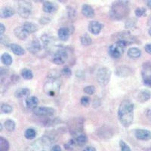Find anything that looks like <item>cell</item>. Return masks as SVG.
Segmentation results:
<instances>
[{"label":"cell","instance_id":"cell-1","mask_svg":"<svg viewBox=\"0 0 151 151\" xmlns=\"http://www.w3.org/2000/svg\"><path fill=\"white\" fill-rule=\"evenodd\" d=\"M134 105L129 101L125 100L120 104L118 109V119L122 125L128 128L132 125L134 119Z\"/></svg>","mask_w":151,"mask_h":151},{"label":"cell","instance_id":"cell-2","mask_svg":"<svg viewBox=\"0 0 151 151\" xmlns=\"http://www.w3.org/2000/svg\"><path fill=\"white\" fill-rule=\"evenodd\" d=\"M61 86V79L57 71H52L48 75L47 80L45 81L43 90L44 92L50 97H55L59 94Z\"/></svg>","mask_w":151,"mask_h":151},{"label":"cell","instance_id":"cell-3","mask_svg":"<svg viewBox=\"0 0 151 151\" xmlns=\"http://www.w3.org/2000/svg\"><path fill=\"white\" fill-rule=\"evenodd\" d=\"M130 7L128 0H118L113 2L110 11V17L115 21H120L128 16Z\"/></svg>","mask_w":151,"mask_h":151},{"label":"cell","instance_id":"cell-4","mask_svg":"<svg viewBox=\"0 0 151 151\" xmlns=\"http://www.w3.org/2000/svg\"><path fill=\"white\" fill-rule=\"evenodd\" d=\"M115 37L116 39V44L123 48L132 43L135 42L134 36L131 35L129 31H122L120 33H117L115 35Z\"/></svg>","mask_w":151,"mask_h":151},{"label":"cell","instance_id":"cell-5","mask_svg":"<svg viewBox=\"0 0 151 151\" xmlns=\"http://www.w3.org/2000/svg\"><path fill=\"white\" fill-rule=\"evenodd\" d=\"M17 13L23 18H28L32 12V4L29 0H18L17 4Z\"/></svg>","mask_w":151,"mask_h":151},{"label":"cell","instance_id":"cell-6","mask_svg":"<svg viewBox=\"0 0 151 151\" xmlns=\"http://www.w3.org/2000/svg\"><path fill=\"white\" fill-rule=\"evenodd\" d=\"M111 71L107 67H101L97 72V80L101 86H106L110 82Z\"/></svg>","mask_w":151,"mask_h":151},{"label":"cell","instance_id":"cell-7","mask_svg":"<svg viewBox=\"0 0 151 151\" xmlns=\"http://www.w3.org/2000/svg\"><path fill=\"white\" fill-rule=\"evenodd\" d=\"M144 84L147 86L151 85V65L150 62H146L143 64V69L141 71Z\"/></svg>","mask_w":151,"mask_h":151},{"label":"cell","instance_id":"cell-8","mask_svg":"<svg viewBox=\"0 0 151 151\" xmlns=\"http://www.w3.org/2000/svg\"><path fill=\"white\" fill-rule=\"evenodd\" d=\"M67 58H68V54L67 51L63 48H60L55 52L52 60L57 65H60V64H64L67 61Z\"/></svg>","mask_w":151,"mask_h":151},{"label":"cell","instance_id":"cell-9","mask_svg":"<svg viewBox=\"0 0 151 151\" xmlns=\"http://www.w3.org/2000/svg\"><path fill=\"white\" fill-rule=\"evenodd\" d=\"M52 143V140L49 137H43L40 138L36 141H35L33 144V147L34 150H46L45 148L50 147L51 144Z\"/></svg>","mask_w":151,"mask_h":151},{"label":"cell","instance_id":"cell-10","mask_svg":"<svg viewBox=\"0 0 151 151\" xmlns=\"http://www.w3.org/2000/svg\"><path fill=\"white\" fill-rule=\"evenodd\" d=\"M33 111L35 115L38 116H51L55 113V109L52 107H46V106H42V107L36 106V108L33 109Z\"/></svg>","mask_w":151,"mask_h":151},{"label":"cell","instance_id":"cell-11","mask_svg":"<svg viewBox=\"0 0 151 151\" xmlns=\"http://www.w3.org/2000/svg\"><path fill=\"white\" fill-rule=\"evenodd\" d=\"M124 48L122 47L119 46L116 44H113L111 45L108 48V54L110 55V56L113 58L118 59L123 54Z\"/></svg>","mask_w":151,"mask_h":151},{"label":"cell","instance_id":"cell-12","mask_svg":"<svg viewBox=\"0 0 151 151\" xmlns=\"http://www.w3.org/2000/svg\"><path fill=\"white\" fill-rule=\"evenodd\" d=\"M132 73H133L132 69L129 67H126V66H121V67H117L116 70V74L119 77H129L132 75Z\"/></svg>","mask_w":151,"mask_h":151},{"label":"cell","instance_id":"cell-13","mask_svg":"<svg viewBox=\"0 0 151 151\" xmlns=\"http://www.w3.org/2000/svg\"><path fill=\"white\" fill-rule=\"evenodd\" d=\"M134 135L140 141H149L151 138V132L146 129H137L135 131Z\"/></svg>","mask_w":151,"mask_h":151},{"label":"cell","instance_id":"cell-14","mask_svg":"<svg viewBox=\"0 0 151 151\" xmlns=\"http://www.w3.org/2000/svg\"><path fill=\"white\" fill-rule=\"evenodd\" d=\"M103 29V24L97 21H92L88 24V31L93 35H98Z\"/></svg>","mask_w":151,"mask_h":151},{"label":"cell","instance_id":"cell-15","mask_svg":"<svg viewBox=\"0 0 151 151\" xmlns=\"http://www.w3.org/2000/svg\"><path fill=\"white\" fill-rule=\"evenodd\" d=\"M42 45L41 44L40 41L38 40H34L29 43V45H27V48L29 51L30 53L32 54H36L39 53L42 50Z\"/></svg>","mask_w":151,"mask_h":151},{"label":"cell","instance_id":"cell-16","mask_svg":"<svg viewBox=\"0 0 151 151\" xmlns=\"http://www.w3.org/2000/svg\"><path fill=\"white\" fill-rule=\"evenodd\" d=\"M72 30L69 27H61L58 31V36L60 40L63 42H67L70 38Z\"/></svg>","mask_w":151,"mask_h":151},{"label":"cell","instance_id":"cell-17","mask_svg":"<svg viewBox=\"0 0 151 151\" xmlns=\"http://www.w3.org/2000/svg\"><path fill=\"white\" fill-rule=\"evenodd\" d=\"M42 42V46L43 48L46 49L47 51L50 49V48L52 47V45H53V42L55 41L53 38L52 37L49 35L44 34L41 38Z\"/></svg>","mask_w":151,"mask_h":151},{"label":"cell","instance_id":"cell-18","mask_svg":"<svg viewBox=\"0 0 151 151\" xmlns=\"http://www.w3.org/2000/svg\"><path fill=\"white\" fill-rule=\"evenodd\" d=\"M25 104H26L27 108L33 110V109L36 108V106H38L39 100L35 96H29L25 100Z\"/></svg>","mask_w":151,"mask_h":151},{"label":"cell","instance_id":"cell-19","mask_svg":"<svg viewBox=\"0 0 151 151\" xmlns=\"http://www.w3.org/2000/svg\"><path fill=\"white\" fill-rule=\"evenodd\" d=\"M15 12L12 8L9 6H5L0 9V17L3 19L9 18L14 15Z\"/></svg>","mask_w":151,"mask_h":151},{"label":"cell","instance_id":"cell-20","mask_svg":"<svg viewBox=\"0 0 151 151\" xmlns=\"http://www.w3.org/2000/svg\"><path fill=\"white\" fill-rule=\"evenodd\" d=\"M71 133L73 134H79L83 131V122H79V119H74L70 124Z\"/></svg>","mask_w":151,"mask_h":151},{"label":"cell","instance_id":"cell-21","mask_svg":"<svg viewBox=\"0 0 151 151\" xmlns=\"http://www.w3.org/2000/svg\"><path fill=\"white\" fill-rule=\"evenodd\" d=\"M14 34L17 39L21 40H26L29 36V33L27 32L22 27H17L14 29Z\"/></svg>","mask_w":151,"mask_h":151},{"label":"cell","instance_id":"cell-22","mask_svg":"<svg viewBox=\"0 0 151 151\" xmlns=\"http://www.w3.org/2000/svg\"><path fill=\"white\" fill-rule=\"evenodd\" d=\"M82 14L88 18H92L94 17V11L89 5L84 4L82 6Z\"/></svg>","mask_w":151,"mask_h":151},{"label":"cell","instance_id":"cell-23","mask_svg":"<svg viewBox=\"0 0 151 151\" xmlns=\"http://www.w3.org/2000/svg\"><path fill=\"white\" fill-rule=\"evenodd\" d=\"M57 10H58V5L56 4L53 3V2L46 1V2H45L44 4H43V11L45 13H48V14L54 13Z\"/></svg>","mask_w":151,"mask_h":151},{"label":"cell","instance_id":"cell-24","mask_svg":"<svg viewBox=\"0 0 151 151\" xmlns=\"http://www.w3.org/2000/svg\"><path fill=\"white\" fill-rule=\"evenodd\" d=\"M150 98V91L147 89L140 91L137 96V99L141 103H145L149 101Z\"/></svg>","mask_w":151,"mask_h":151},{"label":"cell","instance_id":"cell-25","mask_svg":"<svg viewBox=\"0 0 151 151\" xmlns=\"http://www.w3.org/2000/svg\"><path fill=\"white\" fill-rule=\"evenodd\" d=\"M128 56L132 59H137L139 58L141 55V51L139 48L133 47L128 50Z\"/></svg>","mask_w":151,"mask_h":151},{"label":"cell","instance_id":"cell-26","mask_svg":"<svg viewBox=\"0 0 151 151\" xmlns=\"http://www.w3.org/2000/svg\"><path fill=\"white\" fill-rule=\"evenodd\" d=\"M22 27L28 33H33L38 30V27L36 24L32 22H25L23 24Z\"/></svg>","mask_w":151,"mask_h":151},{"label":"cell","instance_id":"cell-27","mask_svg":"<svg viewBox=\"0 0 151 151\" xmlns=\"http://www.w3.org/2000/svg\"><path fill=\"white\" fill-rule=\"evenodd\" d=\"M10 48L12 51V52L15 55H17V56H21V55H24L25 54V50H24V48H22L21 45L15 44V43L11 44Z\"/></svg>","mask_w":151,"mask_h":151},{"label":"cell","instance_id":"cell-28","mask_svg":"<svg viewBox=\"0 0 151 151\" xmlns=\"http://www.w3.org/2000/svg\"><path fill=\"white\" fill-rule=\"evenodd\" d=\"M29 94H30V91H29L28 88H19L14 93V95H15L16 98H24V97L29 96Z\"/></svg>","mask_w":151,"mask_h":151},{"label":"cell","instance_id":"cell-29","mask_svg":"<svg viewBox=\"0 0 151 151\" xmlns=\"http://www.w3.org/2000/svg\"><path fill=\"white\" fill-rule=\"evenodd\" d=\"M13 111L11 105L5 103H0V114H9Z\"/></svg>","mask_w":151,"mask_h":151},{"label":"cell","instance_id":"cell-30","mask_svg":"<svg viewBox=\"0 0 151 151\" xmlns=\"http://www.w3.org/2000/svg\"><path fill=\"white\" fill-rule=\"evenodd\" d=\"M1 61L4 65L11 66L13 62V59L9 53H4L1 56Z\"/></svg>","mask_w":151,"mask_h":151},{"label":"cell","instance_id":"cell-31","mask_svg":"<svg viewBox=\"0 0 151 151\" xmlns=\"http://www.w3.org/2000/svg\"><path fill=\"white\" fill-rule=\"evenodd\" d=\"M87 141H88L87 137H86L85 134H78L77 137H76V140H75L76 144L80 147L84 146L85 144L87 143Z\"/></svg>","mask_w":151,"mask_h":151},{"label":"cell","instance_id":"cell-32","mask_svg":"<svg viewBox=\"0 0 151 151\" xmlns=\"http://www.w3.org/2000/svg\"><path fill=\"white\" fill-rule=\"evenodd\" d=\"M80 42L82 43V45H84V46H89L92 43V40H91V38L90 37V36L87 33H85L83 36L80 37Z\"/></svg>","mask_w":151,"mask_h":151},{"label":"cell","instance_id":"cell-33","mask_svg":"<svg viewBox=\"0 0 151 151\" xmlns=\"http://www.w3.org/2000/svg\"><path fill=\"white\" fill-rule=\"evenodd\" d=\"M21 75L24 79H27V80H30V79H32L33 78V72L27 68L23 69L21 72Z\"/></svg>","mask_w":151,"mask_h":151},{"label":"cell","instance_id":"cell-34","mask_svg":"<svg viewBox=\"0 0 151 151\" xmlns=\"http://www.w3.org/2000/svg\"><path fill=\"white\" fill-rule=\"evenodd\" d=\"M24 135H25V137L27 140H33L36 137V132L35 129H32V128H29V129H27Z\"/></svg>","mask_w":151,"mask_h":151},{"label":"cell","instance_id":"cell-35","mask_svg":"<svg viewBox=\"0 0 151 151\" xmlns=\"http://www.w3.org/2000/svg\"><path fill=\"white\" fill-rule=\"evenodd\" d=\"M4 126L6 129V130H8L9 132H13L15 129L16 125L14 121L12 120V119H8L4 123Z\"/></svg>","mask_w":151,"mask_h":151},{"label":"cell","instance_id":"cell-36","mask_svg":"<svg viewBox=\"0 0 151 151\" xmlns=\"http://www.w3.org/2000/svg\"><path fill=\"white\" fill-rule=\"evenodd\" d=\"M67 14H68V17L70 21H74L77 17V14H76V12L75 9L73 7L69 6L67 8Z\"/></svg>","mask_w":151,"mask_h":151},{"label":"cell","instance_id":"cell-37","mask_svg":"<svg viewBox=\"0 0 151 151\" xmlns=\"http://www.w3.org/2000/svg\"><path fill=\"white\" fill-rule=\"evenodd\" d=\"M137 24V20L134 18L129 19L126 22H125V27L126 29H133L136 27Z\"/></svg>","mask_w":151,"mask_h":151},{"label":"cell","instance_id":"cell-38","mask_svg":"<svg viewBox=\"0 0 151 151\" xmlns=\"http://www.w3.org/2000/svg\"><path fill=\"white\" fill-rule=\"evenodd\" d=\"M135 15L137 17H145L147 15V10L144 8H137L134 12Z\"/></svg>","mask_w":151,"mask_h":151},{"label":"cell","instance_id":"cell-39","mask_svg":"<svg viewBox=\"0 0 151 151\" xmlns=\"http://www.w3.org/2000/svg\"><path fill=\"white\" fill-rule=\"evenodd\" d=\"M84 92L88 95H91L95 92V88L94 86H88L84 88Z\"/></svg>","mask_w":151,"mask_h":151},{"label":"cell","instance_id":"cell-40","mask_svg":"<svg viewBox=\"0 0 151 151\" xmlns=\"http://www.w3.org/2000/svg\"><path fill=\"white\" fill-rule=\"evenodd\" d=\"M61 74L66 76V77H70L72 75V71L69 67H64V68L62 69Z\"/></svg>","mask_w":151,"mask_h":151},{"label":"cell","instance_id":"cell-41","mask_svg":"<svg viewBox=\"0 0 151 151\" xmlns=\"http://www.w3.org/2000/svg\"><path fill=\"white\" fill-rule=\"evenodd\" d=\"M119 147L122 151H131V148L129 147V145H127L126 143L123 141H119Z\"/></svg>","mask_w":151,"mask_h":151},{"label":"cell","instance_id":"cell-42","mask_svg":"<svg viewBox=\"0 0 151 151\" xmlns=\"http://www.w3.org/2000/svg\"><path fill=\"white\" fill-rule=\"evenodd\" d=\"M80 103H81V104L83 105V106H88L90 104V98H88V97H86V96L82 97V98H81V100H80Z\"/></svg>","mask_w":151,"mask_h":151},{"label":"cell","instance_id":"cell-43","mask_svg":"<svg viewBox=\"0 0 151 151\" xmlns=\"http://www.w3.org/2000/svg\"><path fill=\"white\" fill-rule=\"evenodd\" d=\"M75 144V141H74V140H70L69 142H67V144L64 145V147H65L66 150H72L73 149V146Z\"/></svg>","mask_w":151,"mask_h":151},{"label":"cell","instance_id":"cell-44","mask_svg":"<svg viewBox=\"0 0 151 151\" xmlns=\"http://www.w3.org/2000/svg\"><path fill=\"white\" fill-rule=\"evenodd\" d=\"M5 27L4 26L3 24L0 23V36H2L5 33Z\"/></svg>","mask_w":151,"mask_h":151},{"label":"cell","instance_id":"cell-45","mask_svg":"<svg viewBox=\"0 0 151 151\" xmlns=\"http://www.w3.org/2000/svg\"><path fill=\"white\" fill-rule=\"evenodd\" d=\"M144 49L147 52V53L151 54V45L150 44H147L145 46H144Z\"/></svg>","mask_w":151,"mask_h":151},{"label":"cell","instance_id":"cell-46","mask_svg":"<svg viewBox=\"0 0 151 151\" xmlns=\"http://www.w3.org/2000/svg\"><path fill=\"white\" fill-rule=\"evenodd\" d=\"M51 150L52 151H61V147L59 145H55L52 147Z\"/></svg>","mask_w":151,"mask_h":151},{"label":"cell","instance_id":"cell-47","mask_svg":"<svg viewBox=\"0 0 151 151\" xmlns=\"http://www.w3.org/2000/svg\"><path fill=\"white\" fill-rule=\"evenodd\" d=\"M84 150H86V151H95L96 150H95V148H94V147H93L88 146V147H86L84 148Z\"/></svg>","mask_w":151,"mask_h":151},{"label":"cell","instance_id":"cell-48","mask_svg":"<svg viewBox=\"0 0 151 151\" xmlns=\"http://www.w3.org/2000/svg\"><path fill=\"white\" fill-rule=\"evenodd\" d=\"M150 109H147V116L148 119H150Z\"/></svg>","mask_w":151,"mask_h":151},{"label":"cell","instance_id":"cell-49","mask_svg":"<svg viewBox=\"0 0 151 151\" xmlns=\"http://www.w3.org/2000/svg\"><path fill=\"white\" fill-rule=\"evenodd\" d=\"M147 6H148V8H150V0H148L147 1Z\"/></svg>","mask_w":151,"mask_h":151},{"label":"cell","instance_id":"cell-50","mask_svg":"<svg viewBox=\"0 0 151 151\" xmlns=\"http://www.w3.org/2000/svg\"><path fill=\"white\" fill-rule=\"evenodd\" d=\"M58 2H62V3H64L65 2H67V0H58Z\"/></svg>","mask_w":151,"mask_h":151},{"label":"cell","instance_id":"cell-51","mask_svg":"<svg viewBox=\"0 0 151 151\" xmlns=\"http://www.w3.org/2000/svg\"><path fill=\"white\" fill-rule=\"evenodd\" d=\"M2 129H3V126H2V123H0V132H2Z\"/></svg>","mask_w":151,"mask_h":151}]
</instances>
